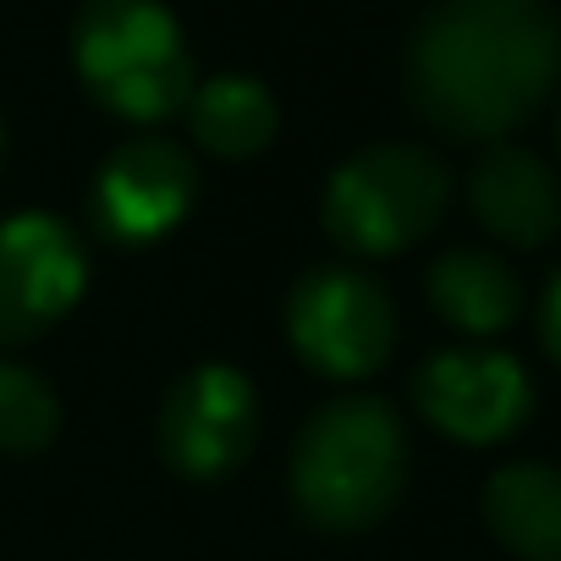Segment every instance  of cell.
Listing matches in <instances>:
<instances>
[{"label": "cell", "instance_id": "cell-14", "mask_svg": "<svg viewBox=\"0 0 561 561\" xmlns=\"http://www.w3.org/2000/svg\"><path fill=\"white\" fill-rule=\"evenodd\" d=\"M61 430V402L45 375L0 358V451L7 457H34L56 440Z\"/></svg>", "mask_w": 561, "mask_h": 561}, {"label": "cell", "instance_id": "cell-13", "mask_svg": "<svg viewBox=\"0 0 561 561\" xmlns=\"http://www.w3.org/2000/svg\"><path fill=\"white\" fill-rule=\"evenodd\" d=\"M187 127H193L198 149H209L215 160H253L259 149H270L280 111L259 78L220 72L187 94Z\"/></svg>", "mask_w": 561, "mask_h": 561}, {"label": "cell", "instance_id": "cell-12", "mask_svg": "<svg viewBox=\"0 0 561 561\" xmlns=\"http://www.w3.org/2000/svg\"><path fill=\"white\" fill-rule=\"evenodd\" d=\"M484 528L523 561H561V468L506 462L490 473Z\"/></svg>", "mask_w": 561, "mask_h": 561}, {"label": "cell", "instance_id": "cell-3", "mask_svg": "<svg viewBox=\"0 0 561 561\" xmlns=\"http://www.w3.org/2000/svg\"><path fill=\"white\" fill-rule=\"evenodd\" d=\"M83 89L122 122L154 127L193 94V56L160 0H83L72 23Z\"/></svg>", "mask_w": 561, "mask_h": 561}, {"label": "cell", "instance_id": "cell-9", "mask_svg": "<svg viewBox=\"0 0 561 561\" xmlns=\"http://www.w3.org/2000/svg\"><path fill=\"white\" fill-rule=\"evenodd\" d=\"M419 413L462 446H495L517 435L534 413V386L517 358L490 347H446L413 375Z\"/></svg>", "mask_w": 561, "mask_h": 561}, {"label": "cell", "instance_id": "cell-2", "mask_svg": "<svg viewBox=\"0 0 561 561\" xmlns=\"http://www.w3.org/2000/svg\"><path fill=\"white\" fill-rule=\"evenodd\" d=\"M293 506L304 523L325 534L375 528L408 484V435L391 402L380 397H336L325 402L293 440Z\"/></svg>", "mask_w": 561, "mask_h": 561}, {"label": "cell", "instance_id": "cell-11", "mask_svg": "<svg viewBox=\"0 0 561 561\" xmlns=\"http://www.w3.org/2000/svg\"><path fill=\"white\" fill-rule=\"evenodd\" d=\"M424 293L435 314L468 336H495L523 314V280L484 248H451L430 264Z\"/></svg>", "mask_w": 561, "mask_h": 561}, {"label": "cell", "instance_id": "cell-7", "mask_svg": "<svg viewBox=\"0 0 561 561\" xmlns=\"http://www.w3.org/2000/svg\"><path fill=\"white\" fill-rule=\"evenodd\" d=\"M259 440V397L242 369L198 364L160 402V457L171 473L209 484L242 468Z\"/></svg>", "mask_w": 561, "mask_h": 561}, {"label": "cell", "instance_id": "cell-8", "mask_svg": "<svg viewBox=\"0 0 561 561\" xmlns=\"http://www.w3.org/2000/svg\"><path fill=\"white\" fill-rule=\"evenodd\" d=\"M198 198V165L171 138H127L94 171L89 187V226L116 248H149L187 220Z\"/></svg>", "mask_w": 561, "mask_h": 561}, {"label": "cell", "instance_id": "cell-1", "mask_svg": "<svg viewBox=\"0 0 561 561\" xmlns=\"http://www.w3.org/2000/svg\"><path fill=\"white\" fill-rule=\"evenodd\" d=\"M556 78L561 23L545 0H440L408 39V100L446 138H506Z\"/></svg>", "mask_w": 561, "mask_h": 561}, {"label": "cell", "instance_id": "cell-6", "mask_svg": "<svg viewBox=\"0 0 561 561\" xmlns=\"http://www.w3.org/2000/svg\"><path fill=\"white\" fill-rule=\"evenodd\" d=\"M89 287L78 231L50 209L0 220V347L45 336Z\"/></svg>", "mask_w": 561, "mask_h": 561}, {"label": "cell", "instance_id": "cell-10", "mask_svg": "<svg viewBox=\"0 0 561 561\" xmlns=\"http://www.w3.org/2000/svg\"><path fill=\"white\" fill-rule=\"evenodd\" d=\"M468 204L479 226L506 248H545L561 231V182L539 154L517 144H495L479 154L468 176Z\"/></svg>", "mask_w": 561, "mask_h": 561}, {"label": "cell", "instance_id": "cell-5", "mask_svg": "<svg viewBox=\"0 0 561 561\" xmlns=\"http://www.w3.org/2000/svg\"><path fill=\"white\" fill-rule=\"evenodd\" d=\"M287 336L314 375L364 380L397 347V309L375 275L353 264H320L287 298Z\"/></svg>", "mask_w": 561, "mask_h": 561}, {"label": "cell", "instance_id": "cell-4", "mask_svg": "<svg viewBox=\"0 0 561 561\" xmlns=\"http://www.w3.org/2000/svg\"><path fill=\"white\" fill-rule=\"evenodd\" d=\"M451 204L446 165L419 144H369L325 182V231L342 253L386 259L440 226Z\"/></svg>", "mask_w": 561, "mask_h": 561}, {"label": "cell", "instance_id": "cell-15", "mask_svg": "<svg viewBox=\"0 0 561 561\" xmlns=\"http://www.w3.org/2000/svg\"><path fill=\"white\" fill-rule=\"evenodd\" d=\"M539 336H545V353L561 364V275L550 280V293L539 304Z\"/></svg>", "mask_w": 561, "mask_h": 561}]
</instances>
